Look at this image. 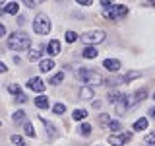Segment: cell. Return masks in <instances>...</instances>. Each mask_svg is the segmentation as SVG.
<instances>
[{
    "label": "cell",
    "mask_w": 155,
    "mask_h": 146,
    "mask_svg": "<svg viewBox=\"0 0 155 146\" xmlns=\"http://www.w3.org/2000/svg\"><path fill=\"white\" fill-rule=\"evenodd\" d=\"M35 105L39 107V109H47L48 107V97L47 96H37L35 97Z\"/></svg>",
    "instance_id": "2e32d148"
},
{
    "label": "cell",
    "mask_w": 155,
    "mask_h": 146,
    "mask_svg": "<svg viewBox=\"0 0 155 146\" xmlns=\"http://www.w3.org/2000/svg\"><path fill=\"white\" fill-rule=\"evenodd\" d=\"M145 129H147V119H145V117H140L134 123V130H145Z\"/></svg>",
    "instance_id": "e0dca14e"
},
{
    "label": "cell",
    "mask_w": 155,
    "mask_h": 146,
    "mask_svg": "<svg viewBox=\"0 0 155 146\" xmlns=\"http://www.w3.org/2000/svg\"><path fill=\"white\" fill-rule=\"evenodd\" d=\"M118 97H120V94L116 90H113V92H109V94H107V99H109V103H116V101H118Z\"/></svg>",
    "instance_id": "7402d4cb"
},
{
    "label": "cell",
    "mask_w": 155,
    "mask_h": 146,
    "mask_svg": "<svg viewBox=\"0 0 155 146\" xmlns=\"http://www.w3.org/2000/svg\"><path fill=\"white\" fill-rule=\"evenodd\" d=\"M80 133H81V136H89L91 134V125L89 123H84L80 127Z\"/></svg>",
    "instance_id": "603a6c76"
},
{
    "label": "cell",
    "mask_w": 155,
    "mask_h": 146,
    "mask_svg": "<svg viewBox=\"0 0 155 146\" xmlns=\"http://www.w3.org/2000/svg\"><path fill=\"white\" fill-rule=\"evenodd\" d=\"M62 80H64V72H58V74H54V76L51 78V82H48V84H52V86H58Z\"/></svg>",
    "instance_id": "44dd1931"
},
{
    "label": "cell",
    "mask_w": 155,
    "mask_h": 146,
    "mask_svg": "<svg viewBox=\"0 0 155 146\" xmlns=\"http://www.w3.org/2000/svg\"><path fill=\"white\" fill-rule=\"evenodd\" d=\"M109 123H110V121L107 119V115H101V125H109Z\"/></svg>",
    "instance_id": "e575fe53"
},
{
    "label": "cell",
    "mask_w": 155,
    "mask_h": 146,
    "mask_svg": "<svg viewBox=\"0 0 155 146\" xmlns=\"http://www.w3.org/2000/svg\"><path fill=\"white\" fill-rule=\"evenodd\" d=\"M109 130H122L120 121H110V123H109Z\"/></svg>",
    "instance_id": "f546056e"
},
{
    "label": "cell",
    "mask_w": 155,
    "mask_h": 146,
    "mask_svg": "<svg viewBox=\"0 0 155 146\" xmlns=\"http://www.w3.org/2000/svg\"><path fill=\"white\" fill-rule=\"evenodd\" d=\"M145 144H155V133H149L145 136Z\"/></svg>",
    "instance_id": "1f68e13d"
},
{
    "label": "cell",
    "mask_w": 155,
    "mask_h": 146,
    "mask_svg": "<svg viewBox=\"0 0 155 146\" xmlns=\"http://www.w3.org/2000/svg\"><path fill=\"white\" fill-rule=\"evenodd\" d=\"M6 35V27H4V23H0V37Z\"/></svg>",
    "instance_id": "d590c367"
},
{
    "label": "cell",
    "mask_w": 155,
    "mask_h": 146,
    "mask_svg": "<svg viewBox=\"0 0 155 146\" xmlns=\"http://www.w3.org/2000/svg\"><path fill=\"white\" fill-rule=\"evenodd\" d=\"M33 29L39 35H47L51 31V19H48L47 14H37L35 19H33Z\"/></svg>",
    "instance_id": "277c9868"
},
{
    "label": "cell",
    "mask_w": 155,
    "mask_h": 146,
    "mask_svg": "<svg viewBox=\"0 0 155 146\" xmlns=\"http://www.w3.org/2000/svg\"><path fill=\"white\" fill-rule=\"evenodd\" d=\"M80 97H81V99H93V88H91V86H81Z\"/></svg>",
    "instance_id": "4fadbf2b"
},
{
    "label": "cell",
    "mask_w": 155,
    "mask_h": 146,
    "mask_svg": "<svg viewBox=\"0 0 155 146\" xmlns=\"http://www.w3.org/2000/svg\"><path fill=\"white\" fill-rule=\"evenodd\" d=\"M97 55H99V51H97L95 47H85L84 51H81V57L84 58H95Z\"/></svg>",
    "instance_id": "9a60e30c"
},
{
    "label": "cell",
    "mask_w": 155,
    "mask_h": 146,
    "mask_svg": "<svg viewBox=\"0 0 155 146\" xmlns=\"http://www.w3.org/2000/svg\"><path fill=\"white\" fill-rule=\"evenodd\" d=\"M64 39H66V43H74V41H78V33L76 31H66Z\"/></svg>",
    "instance_id": "cb8c5ba5"
},
{
    "label": "cell",
    "mask_w": 155,
    "mask_h": 146,
    "mask_svg": "<svg viewBox=\"0 0 155 146\" xmlns=\"http://www.w3.org/2000/svg\"><path fill=\"white\" fill-rule=\"evenodd\" d=\"M78 78H80L81 82H84L85 86H101L103 84V76L99 74V72H93V70H89V68H80L78 70Z\"/></svg>",
    "instance_id": "7a4b0ae2"
},
{
    "label": "cell",
    "mask_w": 155,
    "mask_h": 146,
    "mask_svg": "<svg viewBox=\"0 0 155 146\" xmlns=\"http://www.w3.org/2000/svg\"><path fill=\"white\" fill-rule=\"evenodd\" d=\"M47 53H48L51 57L58 55V53H60V41H58V39H52V41L47 45Z\"/></svg>",
    "instance_id": "30bf717a"
},
{
    "label": "cell",
    "mask_w": 155,
    "mask_h": 146,
    "mask_svg": "<svg viewBox=\"0 0 155 146\" xmlns=\"http://www.w3.org/2000/svg\"><path fill=\"white\" fill-rule=\"evenodd\" d=\"M27 88H29V90H33V92H39V94H41V92H45L47 86H45V82H43L39 76H33V78H29Z\"/></svg>",
    "instance_id": "52a82bcc"
},
{
    "label": "cell",
    "mask_w": 155,
    "mask_h": 146,
    "mask_svg": "<svg viewBox=\"0 0 155 146\" xmlns=\"http://www.w3.org/2000/svg\"><path fill=\"white\" fill-rule=\"evenodd\" d=\"M8 47L12 51H25V49L31 47V37L23 31H14L8 37Z\"/></svg>",
    "instance_id": "6da1fadb"
},
{
    "label": "cell",
    "mask_w": 155,
    "mask_h": 146,
    "mask_svg": "<svg viewBox=\"0 0 155 146\" xmlns=\"http://www.w3.org/2000/svg\"><path fill=\"white\" fill-rule=\"evenodd\" d=\"M52 68H54V61L52 58H43L41 64H39V70L41 72H51Z\"/></svg>",
    "instance_id": "7c38bea8"
},
{
    "label": "cell",
    "mask_w": 155,
    "mask_h": 146,
    "mask_svg": "<svg viewBox=\"0 0 155 146\" xmlns=\"http://www.w3.org/2000/svg\"><path fill=\"white\" fill-rule=\"evenodd\" d=\"M103 66H105L109 72H116V70L120 68V61H116V58H107V61L103 62Z\"/></svg>",
    "instance_id": "8fae6325"
},
{
    "label": "cell",
    "mask_w": 155,
    "mask_h": 146,
    "mask_svg": "<svg viewBox=\"0 0 155 146\" xmlns=\"http://www.w3.org/2000/svg\"><path fill=\"white\" fill-rule=\"evenodd\" d=\"M6 70H8V68H6V64H4V62H0V74H4Z\"/></svg>",
    "instance_id": "8d00e7d4"
},
{
    "label": "cell",
    "mask_w": 155,
    "mask_h": 146,
    "mask_svg": "<svg viewBox=\"0 0 155 146\" xmlns=\"http://www.w3.org/2000/svg\"><path fill=\"white\" fill-rule=\"evenodd\" d=\"M4 12H6V14H12V16H16V14L19 12V4H18V2H8L6 6H4Z\"/></svg>",
    "instance_id": "5bb4252c"
},
{
    "label": "cell",
    "mask_w": 155,
    "mask_h": 146,
    "mask_svg": "<svg viewBox=\"0 0 155 146\" xmlns=\"http://www.w3.org/2000/svg\"><path fill=\"white\" fill-rule=\"evenodd\" d=\"M16 101H18V103H23V101H27L25 94H18V96H16Z\"/></svg>",
    "instance_id": "d6a6232c"
},
{
    "label": "cell",
    "mask_w": 155,
    "mask_h": 146,
    "mask_svg": "<svg viewBox=\"0 0 155 146\" xmlns=\"http://www.w3.org/2000/svg\"><path fill=\"white\" fill-rule=\"evenodd\" d=\"M105 18H109V19H122L126 14H128V8L124 6V4H113L109 10H105Z\"/></svg>",
    "instance_id": "5b68a950"
},
{
    "label": "cell",
    "mask_w": 155,
    "mask_h": 146,
    "mask_svg": "<svg viewBox=\"0 0 155 146\" xmlns=\"http://www.w3.org/2000/svg\"><path fill=\"white\" fill-rule=\"evenodd\" d=\"M149 115H151L153 119H155V107H151V109H149Z\"/></svg>",
    "instance_id": "74e56055"
},
{
    "label": "cell",
    "mask_w": 155,
    "mask_h": 146,
    "mask_svg": "<svg viewBox=\"0 0 155 146\" xmlns=\"http://www.w3.org/2000/svg\"><path fill=\"white\" fill-rule=\"evenodd\" d=\"M153 99H155V92H153Z\"/></svg>",
    "instance_id": "f35d334b"
},
{
    "label": "cell",
    "mask_w": 155,
    "mask_h": 146,
    "mask_svg": "<svg viewBox=\"0 0 155 146\" xmlns=\"http://www.w3.org/2000/svg\"><path fill=\"white\" fill-rule=\"evenodd\" d=\"M39 119H41V123L45 125V129L48 130V138H51V140H54V138H58V129H56V127L52 125L51 121H47L45 117H39Z\"/></svg>",
    "instance_id": "9c48e42d"
},
{
    "label": "cell",
    "mask_w": 155,
    "mask_h": 146,
    "mask_svg": "<svg viewBox=\"0 0 155 146\" xmlns=\"http://www.w3.org/2000/svg\"><path fill=\"white\" fill-rule=\"evenodd\" d=\"M134 78H140V72H136V70H132V72H128V74L124 76V84H128V82H132Z\"/></svg>",
    "instance_id": "d4e9b609"
},
{
    "label": "cell",
    "mask_w": 155,
    "mask_h": 146,
    "mask_svg": "<svg viewBox=\"0 0 155 146\" xmlns=\"http://www.w3.org/2000/svg\"><path fill=\"white\" fill-rule=\"evenodd\" d=\"M10 140H12L14 144H18V146H25V142H23V138L19 134H12V136H10Z\"/></svg>",
    "instance_id": "4316f807"
},
{
    "label": "cell",
    "mask_w": 155,
    "mask_h": 146,
    "mask_svg": "<svg viewBox=\"0 0 155 146\" xmlns=\"http://www.w3.org/2000/svg\"><path fill=\"white\" fill-rule=\"evenodd\" d=\"M12 121H14V123H23V121H25V111H21V109H19V111H16V113H14L12 115Z\"/></svg>",
    "instance_id": "ac0fdd59"
},
{
    "label": "cell",
    "mask_w": 155,
    "mask_h": 146,
    "mask_svg": "<svg viewBox=\"0 0 155 146\" xmlns=\"http://www.w3.org/2000/svg\"><path fill=\"white\" fill-rule=\"evenodd\" d=\"M130 138H132V134H130V133H122V134H110V136H109V144H113V146H122L124 142H128Z\"/></svg>",
    "instance_id": "8992f818"
},
{
    "label": "cell",
    "mask_w": 155,
    "mask_h": 146,
    "mask_svg": "<svg viewBox=\"0 0 155 146\" xmlns=\"http://www.w3.org/2000/svg\"><path fill=\"white\" fill-rule=\"evenodd\" d=\"M39 57H41V51H37V49H33V51H29V55H27V58H29V61H37V58Z\"/></svg>",
    "instance_id": "83f0119b"
},
{
    "label": "cell",
    "mask_w": 155,
    "mask_h": 146,
    "mask_svg": "<svg viewBox=\"0 0 155 146\" xmlns=\"http://www.w3.org/2000/svg\"><path fill=\"white\" fill-rule=\"evenodd\" d=\"M52 111H54L56 115H62V113L66 111V105H64V103H56L54 107H52Z\"/></svg>",
    "instance_id": "f1b7e54d"
},
{
    "label": "cell",
    "mask_w": 155,
    "mask_h": 146,
    "mask_svg": "<svg viewBox=\"0 0 155 146\" xmlns=\"http://www.w3.org/2000/svg\"><path fill=\"white\" fill-rule=\"evenodd\" d=\"M23 129H25V134H27V136L35 138V129H33V125H31V123H25V125H23Z\"/></svg>",
    "instance_id": "484cf974"
},
{
    "label": "cell",
    "mask_w": 155,
    "mask_h": 146,
    "mask_svg": "<svg viewBox=\"0 0 155 146\" xmlns=\"http://www.w3.org/2000/svg\"><path fill=\"white\" fill-rule=\"evenodd\" d=\"M78 4H80V6H91L89 0H78Z\"/></svg>",
    "instance_id": "836d02e7"
},
{
    "label": "cell",
    "mask_w": 155,
    "mask_h": 146,
    "mask_svg": "<svg viewBox=\"0 0 155 146\" xmlns=\"http://www.w3.org/2000/svg\"><path fill=\"white\" fill-rule=\"evenodd\" d=\"M145 96H147V90H145V88H142V90H138V92L134 94V101H136V103H140V101L145 99Z\"/></svg>",
    "instance_id": "ffe728a7"
},
{
    "label": "cell",
    "mask_w": 155,
    "mask_h": 146,
    "mask_svg": "<svg viewBox=\"0 0 155 146\" xmlns=\"http://www.w3.org/2000/svg\"><path fill=\"white\" fill-rule=\"evenodd\" d=\"M130 97L128 96H120L118 97V101H116V105H114V111H116V115H124L126 113V109L130 107Z\"/></svg>",
    "instance_id": "ba28073f"
},
{
    "label": "cell",
    "mask_w": 155,
    "mask_h": 146,
    "mask_svg": "<svg viewBox=\"0 0 155 146\" xmlns=\"http://www.w3.org/2000/svg\"><path fill=\"white\" fill-rule=\"evenodd\" d=\"M72 117H74V121H84L85 117H87V111L85 109H74Z\"/></svg>",
    "instance_id": "d6986e66"
},
{
    "label": "cell",
    "mask_w": 155,
    "mask_h": 146,
    "mask_svg": "<svg viewBox=\"0 0 155 146\" xmlns=\"http://www.w3.org/2000/svg\"><path fill=\"white\" fill-rule=\"evenodd\" d=\"M8 90H10V94H14V96L21 94V92H19V86H18V84H10V86H8Z\"/></svg>",
    "instance_id": "4dcf8cb0"
},
{
    "label": "cell",
    "mask_w": 155,
    "mask_h": 146,
    "mask_svg": "<svg viewBox=\"0 0 155 146\" xmlns=\"http://www.w3.org/2000/svg\"><path fill=\"white\" fill-rule=\"evenodd\" d=\"M105 37H107V33L103 31V29H91V31H85L80 39L85 43L87 47H93V45H97V43H103Z\"/></svg>",
    "instance_id": "3957f363"
}]
</instances>
